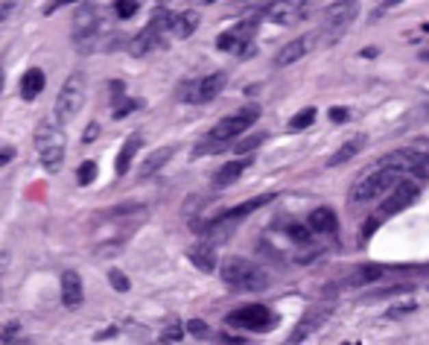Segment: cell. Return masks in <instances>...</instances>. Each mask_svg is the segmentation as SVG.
<instances>
[{
    "label": "cell",
    "instance_id": "6da1fadb",
    "mask_svg": "<svg viewBox=\"0 0 429 345\" xmlns=\"http://www.w3.org/2000/svg\"><path fill=\"white\" fill-rule=\"evenodd\" d=\"M222 281L237 293H260L269 287V272L248 257H228L222 264Z\"/></svg>",
    "mask_w": 429,
    "mask_h": 345
},
{
    "label": "cell",
    "instance_id": "7a4b0ae2",
    "mask_svg": "<svg viewBox=\"0 0 429 345\" xmlns=\"http://www.w3.org/2000/svg\"><path fill=\"white\" fill-rule=\"evenodd\" d=\"M36 149L41 167L47 172H59L64 161V132L56 120H41L36 129Z\"/></svg>",
    "mask_w": 429,
    "mask_h": 345
},
{
    "label": "cell",
    "instance_id": "3957f363",
    "mask_svg": "<svg viewBox=\"0 0 429 345\" xmlns=\"http://www.w3.org/2000/svg\"><path fill=\"white\" fill-rule=\"evenodd\" d=\"M85 94H88L85 73H79V71L70 73V77L64 79L59 97H56V112H53V120H56L59 126L73 120V117L82 112V105H85Z\"/></svg>",
    "mask_w": 429,
    "mask_h": 345
},
{
    "label": "cell",
    "instance_id": "277c9868",
    "mask_svg": "<svg viewBox=\"0 0 429 345\" xmlns=\"http://www.w3.org/2000/svg\"><path fill=\"white\" fill-rule=\"evenodd\" d=\"M400 181V172L391 170V167H377L371 172V176H365L362 181H356L354 190H350V205H362V202H371L382 196V193H389L394 185Z\"/></svg>",
    "mask_w": 429,
    "mask_h": 345
},
{
    "label": "cell",
    "instance_id": "5b68a950",
    "mask_svg": "<svg viewBox=\"0 0 429 345\" xmlns=\"http://www.w3.org/2000/svg\"><path fill=\"white\" fill-rule=\"evenodd\" d=\"M269 202H274V193H263V196H255V199H248V202H239L237 208L219 214L216 220L207 222L205 225V234H211V237H228L231 231H234V225L239 220H246L248 214H255L257 208H263V205H269Z\"/></svg>",
    "mask_w": 429,
    "mask_h": 345
},
{
    "label": "cell",
    "instance_id": "8992f818",
    "mask_svg": "<svg viewBox=\"0 0 429 345\" xmlns=\"http://www.w3.org/2000/svg\"><path fill=\"white\" fill-rule=\"evenodd\" d=\"M170 21H172V12L170 9H158L155 15H152V21H149V27L143 29V32H138L135 38H131V47H129V53L131 56H146L149 50H155V47H161V36H164V29H170Z\"/></svg>",
    "mask_w": 429,
    "mask_h": 345
},
{
    "label": "cell",
    "instance_id": "52a82bcc",
    "mask_svg": "<svg viewBox=\"0 0 429 345\" xmlns=\"http://www.w3.org/2000/svg\"><path fill=\"white\" fill-rule=\"evenodd\" d=\"M260 117V109L257 105H248V109H239L237 114H228L222 117L213 129H211V135H207V141H213V144H228L231 138H237V135H243L246 129L255 123Z\"/></svg>",
    "mask_w": 429,
    "mask_h": 345
},
{
    "label": "cell",
    "instance_id": "ba28073f",
    "mask_svg": "<svg viewBox=\"0 0 429 345\" xmlns=\"http://www.w3.org/2000/svg\"><path fill=\"white\" fill-rule=\"evenodd\" d=\"M417 196H421V185H417L415 179H400L398 185H394V188L386 193V199H382L380 220H382V217H398L400 211L412 208V202H415Z\"/></svg>",
    "mask_w": 429,
    "mask_h": 345
},
{
    "label": "cell",
    "instance_id": "9c48e42d",
    "mask_svg": "<svg viewBox=\"0 0 429 345\" xmlns=\"http://www.w3.org/2000/svg\"><path fill=\"white\" fill-rule=\"evenodd\" d=\"M228 325L246 331H269L274 325V314L266 305H246L234 314H228Z\"/></svg>",
    "mask_w": 429,
    "mask_h": 345
},
{
    "label": "cell",
    "instance_id": "30bf717a",
    "mask_svg": "<svg viewBox=\"0 0 429 345\" xmlns=\"http://www.w3.org/2000/svg\"><path fill=\"white\" fill-rule=\"evenodd\" d=\"M333 307H336V298H333V293L330 296H324L318 305H313L310 310H307V316L301 319V325L292 331V337H289V342H304L307 337H310L313 331H318L327 322V316L333 314Z\"/></svg>",
    "mask_w": 429,
    "mask_h": 345
},
{
    "label": "cell",
    "instance_id": "8fae6325",
    "mask_svg": "<svg viewBox=\"0 0 429 345\" xmlns=\"http://www.w3.org/2000/svg\"><path fill=\"white\" fill-rule=\"evenodd\" d=\"M100 9L91 6V3H82L79 9L73 12V27H70V36L76 44H88L96 32H100Z\"/></svg>",
    "mask_w": 429,
    "mask_h": 345
},
{
    "label": "cell",
    "instance_id": "7c38bea8",
    "mask_svg": "<svg viewBox=\"0 0 429 345\" xmlns=\"http://www.w3.org/2000/svg\"><path fill=\"white\" fill-rule=\"evenodd\" d=\"M255 32H257V21H239L237 27H231L225 29L222 36L216 38V47L219 50H225V53H246L248 44H251V38H255Z\"/></svg>",
    "mask_w": 429,
    "mask_h": 345
},
{
    "label": "cell",
    "instance_id": "4fadbf2b",
    "mask_svg": "<svg viewBox=\"0 0 429 345\" xmlns=\"http://www.w3.org/2000/svg\"><path fill=\"white\" fill-rule=\"evenodd\" d=\"M225 82H228V77H225L222 71H219V73H207V77L196 79V82L190 85V88H187L184 100H187V103H193V105L211 103V100H216V97H219V91L225 88Z\"/></svg>",
    "mask_w": 429,
    "mask_h": 345
},
{
    "label": "cell",
    "instance_id": "5bb4252c",
    "mask_svg": "<svg viewBox=\"0 0 429 345\" xmlns=\"http://www.w3.org/2000/svg\"><path fill=\"white\" fill-rule=\"evenodd\" d=\"M359 6L356 3H333L327 9V18H324V36L327 41H336L342 32L350 27V21L356 18Z\"/></svg>",
    "mask_w": 429,
    "mask_h": 345
},
{
    "label": "cell",
    "instance_id": "9a60e30c",
    "mask_svg": "<svg viewBox=\"0 0 429 345\" xmlns=\"http://www.w3.org/2000/svg\"><path fill=\"white\" fill-rule=\"evenodd\" d=\"M315 38H318V36H301V38L289 41V44H283V47L278 50V56H274V64H278V68H289V64H295L307 50L313 47L310 41H315Z\"/></svg>",
    "mask_w": 429,
    "mask_h": 345
},
{
    "label": "cell",
    "instance_id": "2e32d148",
    "mask_svg": "<svg viewBox=\"0 0 429 345\" xmlns=\"http://www.w3.org/2000/svg\"><path fill=\"white\" fill-rule=\"evenodd\" d=\"M307 12H310V3H272L266 6V15L272 21H278V24H295V21H301Z\"/></svg>",
    "mask_w": 429,
    "mask_h": 345
},
{
    "label": "cell",
    "instance_id": "e0dca14e",
    "mask_svg": "<svg viewBox=\"0 0 429 345\" xmlns=\"http://www.w3.org/2000/svg\"><path fill=\"white\" fill-rule=\"evenodd\" d=\"M310 231L313 234H324V237H336L339 231V217L333 208H327V205H322V208H315L310 214Z\"/></svg>",
    "mask_w": 429,
    "mask_h": 345
},
{
    "label": "cell",
    "instance_id": "ac0fdd59",
    "mask_svg": "<svg viewBox=\"0 0 429 345\" xmlns=\"http://www.w3.org/2000/svg\"><path fill=\"white\" fill-rule=\"evenodd\" d=\"M85 301V287H82V278L79 272H64L62 275V305L64 307H79Z\"/></svg>",
    "mask_w": 429,
    "mask_h": 345
},
{
    "label": "cell",
    "instance_id": "d6986e66",
    "mask_svg": "<svg viewBox=\"0 0 429 345\" xmlns=\"http://www.w3.org/2000/svg\"><path fill=\"white\" fill-rule=\"evenodd\" d=\"M248 167H251V158L225 161V164L213 172V188H216V190H222V188H228V185H234V181H237L239 176H243V172H246Z\"/></svg>",
    "mask_w": 429,
    "mask_h": 345
},
{
    "label": "cell",
    "instance_id": "ffe728a7",
    "mask_svg": "<svg viewBox=\"0 0 429 345\" xmlns=\"http://www.w3.org/2000/svg\"><path fill=\"white\" fill-rule=\"evenodd\" d=\"M389 269L380 266V264H365V266H356L354 272L348 275V287H365V284H374L386 275Z\"/></svg>",
    "mask_w": 429,
    "mask_h": 345
},
{
    "label": "cell",
    "instance_id": "44dd1931",
    "mask_svg": "<svg viewBox=\"0 0 429 345\" xmlns=\"http://www.w3.org/2000/svg\"><path fill=\"white\" fill-rule=\"evenodd\" d=\"M140 144H143V138H140V135H129V138H126V144H123V149H120V153H117V161H114V170H117V176H126V172H129V167H131V158L138 155Z\"/></svg>",
    "mask_w": 429,
    "mask_h": 345
},
{
    "label": "cell",
    "instance_id": "7402d4cb",
    "mask_svg": "<svg viewBox=\"0 0 429 345\" xmlns=\"http://www.w3.org/2000/svg\"><path fill=\"white\" fill-rule=\"evenodd\" d=\"M187 257H190V264H193V266H199L202 272H213V269H216V252H213V246H211V243L193 246V249L187 252Z\"/></svg>",
    "mask_w": 429,
    "mask_h": 345
},
{
    "label": "cell",
    "instance_id": "603a6c76",
    "mask_svg": "<svg viewBox=\"0 0 429 345\" xmlns=\"http://www.w3.org/2000/svg\"><path fill=\"white\" fill-rule=\"evenodd\" d=\"M362 146H365V135H354V138H350V141H345L342 146H339V149H336V153H333V155H330V161H327V164H330V167L348 164V161H350V158H354L356 153H362Z\"/></svg>",
    "mask_w": 429,
    "mask_h": 345
},
{
    "label": "cell",
    "instance_id": "cb8c5ba5",
    "mask_svg": "<svg viewBox=\"0 0 429 345\" xmlns=\"http://www.w3.org/2000/svg\"><path fill=\"white\" fill-rule=\"evenodd\" d=\"M196 27H199V12H193V9L172 15V21H170V29H172L179 38H190L193 32H196Z\"/></svg>",
    "mask_w": 429,
    "mask_h": 345
},
{
    "label": "cell",
    "instance_id": "d4e9b609",
    "mask_svg": "<svg viewBox=\"0 0 429 345\" xmlns=\"http://www.w3.org/2000/svg\"><path fill=\"white\" fill-rule=\"evenodd\" d=\"M172 153H175V149L172 146H161V149H155V153H152V155H146V161H143V164H140V172H138V176L140 179H149V176H155V172L164 167V164H167V161L172 158Z\"/></svg>",
    "mask_w": 429,
    "mask_h": 345
},
{
    "label": "cell",
    "instance_id": "484cf974",
    "mask_svg": "<svg viewBox=\"0 0 429 345\" xmlns=\"http://www.w3.org/2000/svg\"><path fill=\"white\" fill-rule=\"evenodd\" d=\"M41 91H44V71H38V68L27 71L24 79H21V97H24L27 103H32Z\"/></svg>",
    "mask_w": 429,
    "mask_h": 345
},
{
    "label": "cell",
    "instance_id": "4316f807",
    "mask_svg": "<svg viewBox=\"0 0 429 345\" xmlns=\"http://www.w3.org/2000/svg\"><path fill=\"white\" fill-rule=\"evenodd\" d=\"M412 290V281H398V284H389L377 290V293H371V298H391V296H400V293H409Z\"/></svg>",
    "mask_w": 429,
    "mask_h": 345
},
{
    "label": "cell",
    "instance_id": "83f0119b",
    "mask_svg": "<svg viewBox=\"0 0 429 345\" xmlns=\"http://www.w3.org/2000/svg\"><path fill=\"white\" fill-rule=\"evenodd\" d=\"M263 141H266V132H255V135H248L246 141H237V144H234V153H239V155L251 153V149H257Z\"/></svg>",
    "mask_w": 429,
    "mask_h": 345
},
{
    "label": "cell",
    "instance_id": "f1b7e54d",
    "mask_svg": "<svg viewBox=\"0 0 429 345\" xmlns=\"http://www.w3.org/2000/svg\"><path fill=\"white\" fill-rule=\"evenodd\" d=\"M313 120H315V109H304V112H298L289 120V129H292V132H301V129L313 126Z\"/></svg>",
    "mask_w": 429,
    "mask_h": 345
},
{
    "label": "cell",
    "instance_id": "f546056e",
    "mask_svg": "<svg viewBox=\"0 0 429 345\" xmlns=\"http://www.w3.org/2000/svg\"><path fill=\"white\" fill-rule=\"evenodd\" d=\"M76 179H79V185H91L96 179V161H85L79 167V172H76Z\"/></svg>",
    "mask_w": 429,
    "mask_h": 345
},
{
    "label": "cell",
    "instance_id": "4dcf8cb0",
    "mask_svg": "<svg viewBox=\"0 0 429 345\" xmlns=\"http://www.w3.org/2000/svg\"><path fill=\"white\" fill-rule=\"evenodd\" d=\"M286 234H289L295 243H310V240H313V231L307 229V225H298V222L289 225V231H286Z\"/></svg>",
    "mask_w": 429,
    "mask_h": 345
},
{
    "label": "cell",
    "instance_id": "1f68e13d",
    "mask_svg": "<svg viewBox=\"0 0 429 345\" xmlns=\"http://www.w3.org/2000/svg\"><path fill=\"white\" fill-rule=\"evenodd\" d=\"M140 9V3H135V0H120V3H114V12L120 15V21H126L131 18Z\"/></svg>",
    "mask_w": 429,
    "mask_h": 345
},
{
    "label": "cell",
    "instance_id": "d6a6232c",
    "mask_svg": "<svg viewBox=\"0 0 429 345\" xmlns=\"http://www.w3.org/2000/svg\"><path fill=\"white\" fill-rule=\"evenodd\" d=\"M412 172H415V179H429V155H417Z\"/></svg>",
    "mask_w": 429,
    "mask_h": 345
},
{
    "label": "cell",
    "instance_id": "836d02e7",
    "mask_svg": "<svg viewBox=\"0 0 429 345\" xmlns=\"http://www.w3.org/2000/svg\"><path fill=\"white\" fill-rule=\"evenodd\" d=\"M108 278H112V287H114V290H120V293H126V290H129V278H126L123 272H117V269H112V272H108Z\"/></svg>",
    "mask_w": 429,
    "mask_h": 345
},
{
    "label": "cell",
    "instance_id": "e575fe53",
    "mask_svg": "<svg viewBox=\"0 0 429 345\" xmlns=\"http://www.w3.org/2000/svg\"><path fill=\"white\" fill-rule=\"evenodd\" d=\"M135 109H140L138 100H129V103H123V105H114V117L120 120V117H126L129 112H135Z\"/></svg>",
    "mask_w": 429,
    "mask_h": 345
},
{
    "label": "cell",
    "instance_id": "d590c367",
    "mask_svg": "<svg viewBox=\"0 0 429 345\" xmlns=\"http://www.w3.org/2000/svg\"><path fill=\"white\" fill-rule=\"evenodd\" d=\"M348 117H350L348 109H339V105H333V109H330V120H333V123H345Z\"/></svg>",
    "mask_w": 429,
    "mask_h": 345
},
{
    "label": "cell",
    "instance_id": "8d00e7d4",
    "mask_svg": "<svg viewBox=\"0 0 429 345\" xmlns=\"http://www.w3.org/2000/svg\"><path fill=\"white\" fill-rule=\"evenodd\" d=\"M175 340H181V325H170L164 331V342H175Z\"/></svg>",
    "mask_w": 429,
    "mask_h": 345
},
{
    "label": "cell",
    "instance_id": "74e56055",
    "mask_svg": "<svg viewBox=\"0 0 429 345\" xmlns=\"http://www.w3.org/2000/svg\"><path fill=\"white\" fill-rule=\"evenodd\" d=\"M12 158H15V149L12 146H0V170H3Z\"/></svg>",
    "mask_w": 429,
    "mask_h": 345
},
{
    "label": "cell",
    "instance_id": "f35d334b",
    "mask_svg": "<svg viewBox=\"0 0 429 345\" xmlns=\"http://www.w3.org/2000/svg\"><path fill=\"white\" fill-rule=\"evenodd\" d=\"M96 135H100V126H96V123H88V129H85V135H82V141L85 144H91L94 141V138Z\"/></svg>",
    "mask_w": 429,
    "mask_h": 345
},
{
    "label": "cell",
    "instance_id": "ab89813d",
    "mask_svg": "<svg viewBox=\"0 0 429 345\" xmlns=\"http://www.w3.org/2000/svg\"><path fill=\"white\" fill-rule=\"evenodd\" d=\"M190 331L196 333V337H205V333H207V328H205V322H199V319H193V322H190Z\"/></svg>",
    "mask_w": 429,
    "mask_h": 345
},
{
    "label": "cell",
    "instance_id": "60d3db41",
    "mask_svg": "<svg viewBox=\"0 0 429 345\" xmlns=\"http://www.w3.org/2000/svg\"><path fill=\"white\" fill-rule=\"evenodd\" d=\"M6 264H9V257L0 255V296H3V272H6Z\"/></svg>",
    "mask_w": 429,
    "mask_h": 345
},
{
    "label": "cell",
    "instance_id": "b9f144b4",
    "mask_svg": "<svg viewBox=\"0 0 429 345\" xmlns=\"http://www.w3.org/2000/svg\"><path fill=\"white\" fill-rule=\"evenodd\" d=\"M9 12H12V3H0V21H3Z\"/></svg>",
    "mask_w": 429,
    "mask_h": 345
},
{
    "label": "cell",
    "instance_id": "7bdbcfd3",
    "mask_svg": "<svg viewBox=\"0 0 429 345\" xmlns=\"http://www.w3.org/2000/svg\"><path fill=\"white\" fill-rule=\"evenodd\" d=\"M3 85H6V77H3V68H0V94H3Z\"/></svg>",
    "mask_w": 429,
    "mask_h": 345
}]
</instances>
